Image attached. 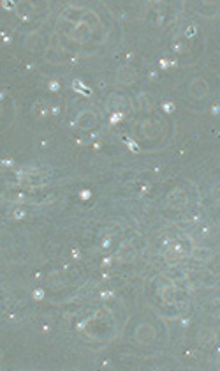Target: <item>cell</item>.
I'll list each match as a JSON object with an SVG mask.
<instances>
[{"label": "cell", "instance_id": "1", "mask_svg": "<svg viewBox=\"0 0 220 371\" xmlns=\"http://www.w3.org/2000/svg\"><path fill=\"white\" fill-rule=\"evenodd\" d=\"M155 329L148 324H143L139 325L138 329H136V339H138L139 343H150L155 339Z\"/></svg>", "mask_w": 220, "mask_h": 371}, {"label": "cell", "instance_id": "2", "mask_svg": "<svg viewBox=\"0 0 220 371\" xmlns=\"http://www.w3.org/2000/svg\"><path fill=\"white\" fill-rule=\"evenodd\" d=\"M97 122V117L93 111H81L78 115V119H76V124H78L79 129H92L93 125H95Z\"/></svg>", "mask_w": 220, "mask_h": 371}, {"label": "cell", "instance_id": "3", "mask_svg": "<svg viewBox=\"0 0 220 371\" xmlns=\"http://www.w3.org/2000/svg\"><path fill=\"white\" fill-rule=\"evenodd\" d=\"M188 92H190V96H192V98L202 99L208 94V83L204 82V80H201V78L194 80L192 83H190V87H188Z\"/></svg>", "mask_w": 220, "mask_h": 371}, {"label": "cell", "instance_id": "4", "mask_svg": "<svg viewBox=\"0 0 220 371\" xmlns=\"http://www.w3.org/2000/svg\"><path fill=\"white\" fill-rule=\"evenodd\" d=\"M116 80L124 85L132 83L134 80H136V71H134L130 65H124V67H120L118 73H116Z\"/></svg>", "mask_w": 220, "mask_h": 371}, {"label": "cell", "instance_id": "5", "mask_svg": "<svg viewBox=\"0 0 220 371\" xmlns=\"http://www.w3.org/2000/svg\"><path fill=\"white\" fill-rule=\"evenodd\" d=\"M88 34H90V27H88L85 21H79L76 30L73 32V39H76V41H85V37H87Z\"/></svg>", "mask_w": 220, "mask_h": 371}, {"label": "cell", "instance_id": "6", "mask_svg": "<svg viewBox=\"0 0 220 371\" xmlns=\"http://www.w3.org/2000/svg\"><path fill=\"white\" fill-rule=\"evenodd\" d=\"M143 135L148 136V138H155L159 135V124L157 122H151V121H147L143 124Z\"/></svg>", "mask_w": 220, "mask_h": 371}, {"label": "cell", "instance_id": "7", "mask_svg": "<svg viewBox=\"0 0 220 371\" xmlns=\"http://www.w3.org/2000/svg\"><path fill=\"white\" fill-rule=\"evenodd\" d=\"M217 334L213 332L211 329H208V327H204V329L199 332V339H201V343H211L213 339H215Z\"/></svg>", "mask_w": 220, "mask_h": 371}, {"label": "cell", "instance_id": "8", "mask_svg": "<svg viewBox=\"0 0 220 371\" xmlns=\"http://www.w3.org/2000/svg\"><path fill=\"white\" fill-rule=\"evenodd\" d=\"M185 256V253H183V249L180 246H173L171 247L169 251H167V260H180V258H183Z\"/></svg>", "mask_w": 220, "mask_h": 371}, {"label": "cell", "instance_id": "9", "mask_svg": "<svg viewBox=\"0 0 220 371\" xmlns=\"http://www.w3.org/2000/svg\"><path fill=\"white\" fill-rule=\"evenodd\" d=\"M213 196H215V200H220V184L215 186V189H213Z\"/></svg>", "mask_w": 220, "mask_h": 371}]
</instances>
